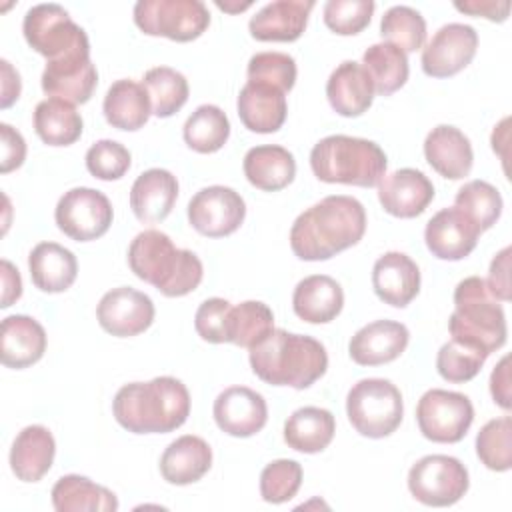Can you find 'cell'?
I'll list each match as a JSON object with an SVG mask.
<instances>
[{"label":"cell","mask_w":512,"mask_h":512,"mask_svg":"<svg viewBox=\"0 0 512 512\" xmlns=\"http://www.w3.org/2000/svg\"><path fill=\"white\" fill-rule=\"evenodd\" d=\"M478 34L470 24H444L422 48V70L432 78H448L464 70L476 56Z\"/></svg>","instance_id":"cell-14"},{"label":"cell","mask_w":512,"mask_h":512,"mask_svg":"<svg viewBox=\"0 0 512 512\" xmlns=\"http://www.w3.org/2000/svg\"><path fill=\"white\" fill-rule=\"evenodd\" d=\"M2 302L0 306L2 308H8L12 306L20 296H22V278L18 274V270L14 268L12 262L8 260H2Z\"/></svg>","instance_id":"cell-54"},{"label":"cell","mask_w":512,"mask_h":512,"mask_svg":"<svg viewBox=\"0 0 512 512\" xmlns=\"http://www.w3.org/2000/svg\"><path fill=\"white\" fill-rule=\"evenodd\" d=\"M212 466L208 442L194 434H184L168 444L160 458V474L168 484L186 486L198 482Z\"/></svg>","instance_id":"cell-30"},{"label":"cell","mask_w":512,"mask_h":512,"mask_svg":"<svg viewBox=\"0 0 512 512\" xmlns=\"http://www.w3.org/2000/svg\"><path fill=\"white\" fill-rule=\"evenodd\" d=\"M346 414L354 430L366 438L390 436L402 422V394L390 380H358L346 396Z\"/></svg>","instance_id":"cell-7"},{"label":"cell","mask_w":512,"mask_h":512,"mask_svg":"<svg viewBox=\"0 0 512 512\" xmlns=\"http://www.w3.org/2000/svg\"><path fill=\"white\" fill-rule=\"evenodd\" d=\"M410 332L396 320H374L362 326L348 344L350 358L360 366H380L396 360L408 346Z\"/></svg>","instance_id":"cell-20"},{"label":"cell","mask_w":512,"mask_h":512,"mask_svg":"<svg viewBox=\"0 0 512 512\" xmlns=\"http://www.w3.org/2000/svg\"><path fill=\"white\" fill-rule=\"evenodd\" d=\"M2 66V96H0V108H10L22 90V82H20V74L12 68V64L8 60H0Z\"/></svg>","instance_id":"cell-55"},{"label":"cell","mask_w":512,"mask_h":512,"mask_svg":"<svg viewBox=\"0 0 512 512\" xmlns=\"http://www.w3.org/2000/svg\"><path fill=\"white\" fill-rule=\"evenodd\" d=\"M56 442L46 426L32 424L18 432L10 448V468L22 482H38L52 468Z\"/></svg>","instance_id":"cell-29"},{"label":"cell","mask_w":512,"mask_h":512,"mask_svg":"<svg viewBox=\"0 0 512 512\" xmlns=\"http://www.w3.org/2000/svg\"><path fill=\"white\" fill-rule=\"evenodd\" d=\"M216 6H218L220 10H224V12H232V14H236V12H242V10L250 8V6H252V2L248 0V2L234 4V2H220V0H216Z\"/></svg>","instance_id":"cell-57"},{"label":"cell","mask_w":512,"mask_h":512,"mask_svg":"<svg viewBox=\"0 0 512 512\" xmlns=\"http://www.w3.org/2000/svg\"><path fill=\"white\" fill-rule=\"evenodd\" d=\"M82 116L74 104L46 98L34 108V130L48 146H70L82 136Z\"/></svg>","instance_id":"cell-36"},{"label":"cell","mask_w":512,"mask_h":512,"mask_svg":"<svg viewBox=\"0 0 512 512\" xmlns=\"http://www.w3.org/2000/svg\"><path fill=\"white\" fill-rule=\"evenodd\" d=\"M490 394L500 408L510 410L512 398H510V358L508 356H504L490 374Z\"/></svg>","instance_id":"cell-53"},{"label":"cell","mask_w":512,"mask_h":512,"mask_svg":"<svg viewBox=\"0 0 512 512\" xmlns=\"http://www.w3.org/2000/svg\"><path fill=\"white\" fill-rule=\"evenodd\" d=\"M236 108L242 124L256 134L280 130L288 114L284 92L262 82H246L238 94Z\"/></svg>","instance_id":"cell-25"},{"label":"cell","mask_w":512,"mask_h":512,"mask_svg":"<svg viewBox=\"0 0 512 512\" xmlns=\"http://www.w3.org/2000/svg\"><path fill=\"white\" fill-rule=\"evenodd\" d=\"M0 136H2V160H0V172L8 174L24 164L26 158V142L18 130H14L10 124H0Z\"/></svg>","instance_id":"cell-50"},{"label":"cell","mask_w":512,"mask_h":512,"mask_svg":"<svg viewBox=\"0 0 512 512\" xmlns=\"http://www.w3.org/2000/svg\"><path fill=\"white\" fill-rule=\"evenodd\" d=\"M102 110L106 122L112 128L134 132L148 122L152 114V104L142 82L122 78L108 88Z\"/></svg>","instance_id":"cell-33"},{"label":"cell","mask_w":512,"mask_h":512,"mask_svg":"<svg viewBox=\"0 0 512 512\" xmlns=\"http://www.w3.org/2000/svg\"><path fill=\"white\" fill-rule=\"evenodd\" d=\"M474 420V406L466 394L432 388L416 406V422L424 438L440 444L460 442Z\"/></svg>","instance_id":"cell-11"},{"label":"cell","mask_w":512,"mask_h":512,"mask_svg":"<svg viewBox=\"0 0 512 512\" xmlns=\"http://www.w3.org/2000/svg\"><path fill=\"white\" fill-rule=\"evenodd\" d=\"M28 270L38 290L58 294L74 284L78 276V262L68 248L56 242H40L28 256Z\"/></svg>","instance_id":"cell-31"},{"label":"cell","mask_w":512,"mask_h":512,"mask_svg":"<svg viewBox=\"0 0 512 512\" xmlns=\"http://www.w3.org/2000/svg\"><path fill=\"white\" fill-rule=\"evenodd\" d=\"M128 266L144 282L168 298L186 296L196 290L204 266L192 250L176 248L168 234L144 230L128 246Z\"/></svg>","instance_id":"cell-4"},{"label":"cell","mask_w":512,"mask_h":512,"mask_svg":"<svg viewBox=\"0 0 512 512\" xmlns=\"http://www.w3.org/2000/svg\"><path fill=\"white\" fill-rule=\"evenodd\" d=\"M212 414L222 432L234 438H248L266 426L268 406L260 392L246 386H230L216 396Z\"/></svg>","instance_id":"cell-16"},{"label":"cell","mask_w":512,"mask_h":512,"mask_svg":"<svg viewBox=\"0 0 512 512\" xmlns=\"http://www.w3.org/2000/svg\"><path fill=\"white\" fill-rule=\"evenodd\" d=\"M378 200L396 218H416L434 200V184L416 168H400L380 178Z\"/></svg>","instance_id":"cell-19"},{"label":"cell","mask_w":512,"mask_h":512,"mask_svg":"<svg viewBox=\"0 0 512 512\" xmlns=\"http://www.w3.org/2000/svg\"><path fill=\"white\" fill-rule=\"evenodd\" d=\"M336 420L330 410L304 406L294 410L284 422V442L304 454L322 452L334 438Z\"/></svg>","instance_id":"cell-34"},{"label":"cell","mask_w":512,"mask_h":512,"mask_svg":"<svg viewBox=\"0 0 512 512\" xmlns=\"http://www.w3.org/2000/svg\"><path fill=\"white\" fill-rule=\"evenodd\" d=\"M372 288L384 304L404 308L420 292V270L408 254L386 252L374 262Z\"/></svg>","instance_id":"cell-22"},{"label":"cell","mask_w":512,"mask_h":512,"mask_svg":"<svg viewBox=\"0 0 512 512\" xmlns=\"http://www.w3.org/2000/svg\"><path fill=\"white\" fill-rule=\"evenodd\" d=\"M242 168L246 180L264 192L282 190L296 176V160L292 152L278 144L250 148L244 156Z\"/></svg>","instance_id":"cell-32"},{"label":"cell","mask_w":512,"mask_h":512,"mask_svg":"<svg viewBox=\"0 0 512 512\" xmlns=\"http://www.w3.org/2000/svg\"><path fill=\"white\" fill-rule=\"evenodd\" d=\"M128 148L116 140H98L86 152V168L94 178L120 180L130 168Z\"/></svg>","instance_id":"cell-48"},{"label":"cell","mask_w":512,"mask_h":512,"mask_svg":"<svg viewBox=\"0 0 512 512\" xmlns=\"http://www.w3.org/2000/svg\"><path fill=\"white\" fill-rule=\"evenodd\" d=\"M476 454L480 462L494 470L506 472L512 468V420L510 416L486 422L476 436Z\"/></svg>","instance_id":"cell-43"},{"label":"cell","mask_w":512,"mask_h":512,"mask_svg":"<svg viewBox=\"0 0 512 512\" xmlns=\"http://www.w3.org/2000/svg\"><path fill=\"white\" fill-rule=\"evenodd\" d=\"M142 86L148 92L152 114L158 118H170L176 114L186 104L190 94L184 74L170 66L150 68L142 78Z\"/></svg>","instance_id":"cell-40"},{"label":"cell","mask_w":512,"mask_h":512,"mask_svg":"<svg viewBox=\"0 0 512 512\" xmlns=\"http://www.w3.org/2000/svg\"><path fill=\"white\" fill-rule=\"evenodd\" d=\"M366 232V210L344 194L326 196L292 224L290 248L300 260L318 262L358 244Z\"/></svg>","instance_id":"cell-1"},{"label":"cell","mask_w":512,"mask_h":512,"mask_svg":"<svg viewBox=\"0 0 512 512\" xmlns=\"http://www.w3.org/2000/svg\"><path fill=\"white\" fill-rule=\"evenodd\" d=\"M510 252H512L510 246H506L490 262L486 286L498 302L510 300Z\"/></svg>","instance_id":"cell-51"},{"label":"cell","mask_w":512,"mask_h":512,"mask_svg":"<svg viewBox=\"0 0 512 512\" xmlns=\"http://www.w3.org/2000/svg\"><path fill=\"white\" fill-rule=\"evenodd\" d=\"M312 8V0H274L250 18V36L258 42H294L304 34Z\"/></svg>","instance_id":"cell-21"},{"label":"cell","mask_w":512,"mask_h":512,"mask_svg":"<svg viewBox=\"0 0 512 512\" xmlns=\"http://www.w3.org/2000/svg\"><path fill=\"white\" fill-rule=\"evenodd\" d=\"M426 162L444 178L460 180L470 174L474 152L468 136L450 124L432 128L424 140Z\"/></svg>","instance_id":"cell-26"},{"label":"cell","mask_w":512,"mask_h":512,"mask_svg":"<svg viewBox=\"0 0 512 512\" xmlns=\"http://www.w3.org/2000/svg\"><path fill=\"white\" fill-rule=\"evenodd\" d=\"M52 506L58 512H114L118 498L86 476L66 474L52 486Z\"/></svg>","instance_id":"cell-35"},{"label":"cell","mask_w":512,"mask_h":512,"mask_svg":"<svg viewBox=\"0 0 512 512\" xmlns=\"http://www.w3.org/2000/svg\"><path fill=\"white\" fill-rule=\"evenodd\" d=\"M380 34L402 52H416L426 42V20L410 6H392L380 20Z\"/></svg>","instance_id":"cell-41"},{"label":"cell","mask_w":512,"mask_h":512,"mask_svg":"<svg viewBox=\"0 0 512 512\" xmlns=\"http://www.w3.org/2000/svg\"><path fill=\"white\" fill-rule=\"evenodd\" d=\"M480 234L478 226L462 210L452 206L442 208L428 220L424 242L432 256L456 262L476 248Z\"/></svg>","instance_id":"cell-18"},{"label":"cell","mask_w":512,"mask_h":512,"mask_svg":"<svg viewBox=\"0 0 512 512\" xmlns=\"http://www.w3.org/2000/svg\"><path fill=\"white\" fill-rule=\"evenodd\" d=\"M154 314L156 310L152 298L130 286L108 290L96 308L98 324L116 338L142 334L152 326Z\"/></svg>","instance_id":"cell-15"},{"label":"cell","mask_w":512,"mask_h":512,"mask_svg":"<svg viewBox=\"0 0 512 512\" xmlns=\"http://www.w3.org/2000/svg\"><path fill=\"white\" fill-rule=\"evenodd\" d=\"M468 470L466 466L446 454H428L408 472V490L410 494L426 506H452L468 490Z\"/></svg>","instance_id":"cell-10"},{"label":"cell","mask_w":512,"mask_h":512,"mask_svg":"<svg viewBox=\"0 0 512 512\" xmlns=\"http://www.w3.org/2000/svg\"><path fill=\"white\" fill-rule=\"evenodd\" d=\"M302 484V466L296 460L280 458L264 466L260 474V496L270 504H282L296 496Z\"/></svg>","instance_id":"cell-45"},{"label":"cell","mask_w":512,"mask_h":512,"mask_svg":"<svg viewBox=\"0 0 512 512\" xmlns=\"http://www.w3.org/2000/svg\"><path fill=\"white\" fill-rule=\"evenodd\" d=\"M386 166V154L376 142L346 134L326 136L310 152L314 176L328 184L378 186L386 174Z\"/></svg>","instance_id":"cell-5"},{"label":"cell","mask_w":512,"mask_h":512,"mask_svg":"<svg viewBox=\"0 0 512 512\" xmlns=\"http://www.w3.org/2000/svg\"><path fill=\"white\" fill-rule=\"evenodd\" d=\"M178 198V180L164 168L142 172L130 188V208L144 224L162 222Z\"/></svg>","instance_id":"cell-24"},{"label":"cell","mask_w":512,"mask_h":512,"mask_svg":"<svg viewBox=\"0 0 512 512\" xmlns=\"http://www.w3.org/2000/svg\"><path fill=\"white\" fill-rule=\"evenodd\" d=\"M248 82L270 84L286 94L296 82V62L284 52H258L248 60Z\"/></svg>","instance_id":"cell-46"},{"label":"cell","mask_w":512,"mask_h":512,"mask_svg":"<svg viewBox=\"0 0 512 512\" xmlns=\"http://www.w3.org/2000/svg\"><path fill=\"white\" fill-rule=\"evenodd\" d=\"M96 84L98 72L90 60V50L50 60L42 72V90L50 98H60L70 104L88 102Z\"/></svg>","instance_id":"cell-17"},{"label":"cell","mask_w":512,"mask_h":512,"mask_svg":"<svg viewBox=\"0 0 512 512\" xmlns=\"http://www.w3.org/2000/svg\"><path fill=\"white\" fill-rule=\"evenodd\" d=\"M134 24L148 36L192 42L206 32L210 12L200 0H140L134 4Z\"/></svg>","instance_id":"cell-9"},{"label":"cell","mask_w":512,"mask_h":512,"mask_svg":"<svg viewBox=\"0 0 512 512\" xmlns=\"http://www.w3.org/2000/svg\"><path fill=\"white\" fill-rule=\"evenodd\" d=\"M22 32L32 50L50 60L90 50L88 36L60 4H36L22 22Z\"/></svg>","instance_id":"cell-8"},{"label":"cell","mask_w":512,"mask_h":512,"mask_svg":"<svg viewBox=\"0 0 512 512\" xmlns=\"http://www.w3.org/2000/svg\"><path fill=\"white\" fill-rule=\"evenodd\" d=\"M244 216V198L228 186L202 188L188 202L190 226L208 238L234 234L242 226Z\"/></svg>","instance_id":"cell-13"},{"label":"cell","mask_w":512,"mask_h":512,"mask_svg":"<svg viewBox=\"0 0 512 512\" xmlns=\"http://www.w3.org/2000/svg\"><path fill=\"white\" fill-rule=\"evenodd\" d=\"M374 8L372 0H328L322 10L324 24L340 36H354L370 24Z\"/></svg>","instance_id":"cell-47"},{"label":"cell","mask_w":512,"mask_h":512,"mask_svg":"<svg viewBox=\"0 0 512 512\" xmlns=\"http://www.w3.org/2000/svg\"><path fill=\"white\" fill-rule=\"evenodd\" d=\"M486 358L488 354L484 350L452 338L438 350L436 370L444 380L460 384L472 380L480 372Z\"/></svg>","instance_id":"cell-44"},{"label":"cell","mask_w":512,"mask_h":512,"mask_svg":"<svg viewBox=\"0 0 512 512\" xmlns=\"http://www.w3.org/2000/svg\"><path fill=\"white\" fill-rule=\"evenodd\" d=\"M362 66L374 82V92L378 96H390L400 90L408 80V56L400 48L388 42L372 44L364 56Z\"/></svg>","instance_id":"cell-37"},{"label":"cell","mask_w":512,"mask_h":512,"mask_svg":"<svg viewBox=\"0 0 512 512\" xmlns=\"http://www.w3.org/2000/svg\"><path fill=\"white\" fill-rule=\"evenodd\" d=\"M454 8L458 12L470 14V16H482L492 22H504L510 12L508 0H466V2H454Z\"/></svg>","instance_id":"cell-52"},{"label":"cell","mask_w":512,"mask_h":512,"mask_svg":"<svg viewBox=\"0 0 512 512\" xmlns=\"http://www.w3.org/2000/svg\"><path fill=\"white\" fill-rule=\"evenodd\" d=\"M448 330L454 340L472 344L488 356L506 344V316L484 278L468 276L458 282Z\"/></svg>","instance_id":"cell-6"},{"label":"cell","mask_w":512,"mask_h":512,"mask_svg":"<svg viewBox=\"0 0 512 512\" xmlns=\"http://www.w3.org/2000/svg\"><path fill=\"white\" fill-rule=\"evenodd\" d=\"M46 352V332L38 320L26 314L6 316L2 320L0 358L8 368H28Z\"/></svg>","instance_id":"cell-27"},{"label":"cell","mask_w":512,"mask_h":512,"mask_svg":"<svg viewBox=\"0 0 512 512\" xmlns=\"http://www.w3.org/2000/svg\"><path fill=\"white\" fill-rule=\"evenodd\" d=\"M274 330L272 310L258 300H246L230 306L226 316V342L252 348Z\"/></svg>","instance_id":"cell-38"},{"label":"cell","mask_w":512,"mask_h":512,"mask_svg":"<svg viewBox=\"0 0 512 512\" xmlns=\"http://www.w3.org/2000/svg\"><path fill=\"white\" fill-rule=\"evenodd\" d=\"M374 94L370 74L354 60L338 64L326 82V96L332 110L346 118L362 116L372 106Z\"/></svg>","instance_id":"cell-23"},{"label":"cell","mask_w":512,"mask_h":512,"mask_svg":"<svg viewBox=\"0 0 512 512\" xmlns=\"http://www.w3.org/2000/svg\"><path fill=\"white\" fill-rule=\"evenodd\" d=\"M454 206L462 210L480 232L492 228L502 214V196L486 180L466 182L454 198Z\"/></svg>","instance_id":"cell-42"},{"label":"cell","mask_w":512,"mask_h":512,"mask_svg":"<svg viewBox=\"0 0 512 512\" xmlns=\"http://www.w3.org/2000/svg\"><path fill=\"white\" fill-rule=\"evenodd\" d=\"M230 310V302L224 298H208L204 300L194 316V328L198 336L210 344L226 342V316Z\"/></svg>","instance_id":"cell-49"},{"label":"cell","mask_w":512,"mask_h":512,"mask_svg":"<svg viewBox=\"0 0 512 512\" xmlns=\"http://www.w3.org/2000/svg\"><path fill=\"white\" fill-rule=\"evenodd\" d=\"M54 218L58 228L76 242H90L104 236L112 224L110 200L94 188H72L58 200Z\"/></svg>","instance_id":"cell-12"},{"label":"cell","mask_w":512,"mask_h":512,"mask_svg":"<svg viewBox=\"0 0 512 512\" xmlns=\"http://www.w3.org/2000/svg\"><path fill=\"white\" fill-rule=\"evenodd\" d=\"M508 118H502L498 126H494L492 130V150L502 158V164L506 168V160H508Z\"/></svg>","instance_id":"cell-56"},{"label":"cell","mask_w":512,"mask_h":512,"mask_svg":"<svg viewBox=\"0 0 512 512\" xmlns=\"http://www.w3.org/2000/svg\"><path fill=\"white\" fill-rule=\"evenodd\" d=\"M344 306L342 286L326 274H312L302 278L292 294L294 314L308 324L332 322Z\"/></svg>","instance_id":"cell-28"},{"label":"cell","mask_w":512,"mask_h":512,"mask_svg":"<svg viewBox=\"0 0 512 512\" xmlns=\"http://www.w3.org/2000/svg\"><path fill=\"white\" fill-rule=\"evenodd\" d=\"M250 366L266 384L304 390L324 376L328 354L324 344L312 336L274 328L250 348Z\"/></svg>","instance_id":"cell-3"},{"label":"cell","mask_w":512,"mask_h":512,"mask_svg":"<svg viewBox=\"0 0 512 512\" xmlns=\"http://www.w3.org/2000/svg\"><path fill=\"white\" fill-rule=\"evenodd\" d=\"M184 142L200 154L218 152L230 136V120L222 108L214 104L198 106L184 122Z\"/></svg>","instance_id":"cell-39"},{"label":"cell","mask_w":512,"mask_h":512,"mask_svg":"<svg viewBox=\"0 0 512 512\" xmlns=\"http://www.w3.org/2000/svg\"><path fill=\"white\" fill-rule=\"evenodd\" d=\"M116 422L134 434H166L190 414L188 388L172 376L124 384L112 402Z\"/></svg>","instance_id":"cell-2"}]
</instances>
